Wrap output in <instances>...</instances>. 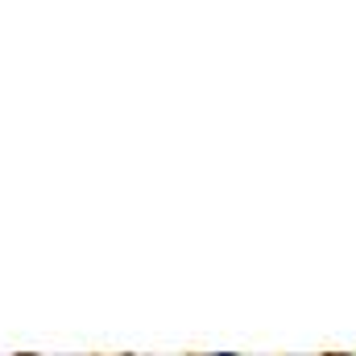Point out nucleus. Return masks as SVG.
Segmentation results:
<instances>
[{
    "label": "nucleus",
    "mask_w": 356,
    "mask_h": 356,
    "mask_svg": "<svg viewBox=\"0 0 356 356\" xmlns=\"http://www.w3.org/2000/svg\"><path fill=\"white\" fill-rule=\"evenodd\" d=\"M220 356H232V353H220Z\"/></svg>",
    "instance_id": "1"
}]
</instances>
